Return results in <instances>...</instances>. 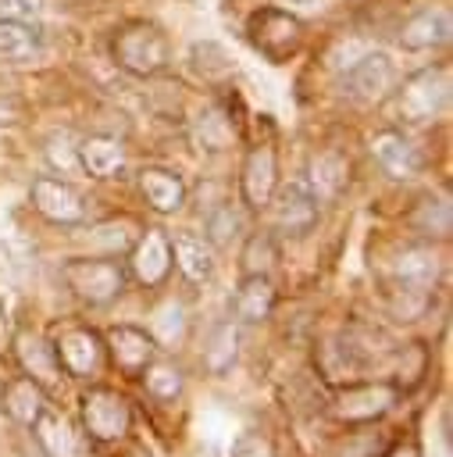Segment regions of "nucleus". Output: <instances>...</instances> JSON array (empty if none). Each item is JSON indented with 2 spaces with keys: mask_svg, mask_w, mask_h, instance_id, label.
<instances>
[{
  "mask_svg": "<svg viewBox=\"0 0 453 457\" xmlns=\"http://www.w3.org/2000/svg\"><path fill=\"white\" fill-rule=\"evenodd\" d=\"M128 271L146 289H157L171 275V236L164 228H146L128 246Z\"/></svg>",
  "mask_w": 453,
  "mask_h": 457,
  "instance_id": "obj_13",
  "label": "nucleus"
},
{
  "mask_svg": "<svg viewBox=\"0 0 453 457\" xmlns=\"http://www.w3.org/2000/svg\"><path fill=\"white\" fill-rule=\"evenodd\" d=\"M407 221L424 239H449V232H453V211H449L446 196H432V193L414 204V211L407 214Z\"/></svg>",
  "mask_w": 453,
  "mask_h": 457,
  "instance_id": "obj_27",
  "label": "nucleus"
},
{
  "mask_svg": "<svg viewBox=\"0 0 453 457\" xmlns=\"http://www.w3.org/2000/svg\"><path fill=\"white\" fill-rule=\"evenodd\" d=\"M396 396H399V389L392 382H353V386L335 393V400L328 403V414L350 428L375 425L396 403Z\"/></svg>",
  "mask_w": 453,
  "mask_h": 457,
  "instance_id": "obj_7",
  "label": "nucleus"
},
{
  "mask_svg": "<svg viewBox=\"0 0 453 457\" xmlns=\"http://www.w3.org/2000/svg\"><path fill=\"white\" fill-rule=\"evenodd\" d=\"M285 4H289L285 11H292V14H317V11H325L328 0H285Z\"/></svg>",
  "mask_w": 453,
  "mask_h": 457,
  "instance_id": "obj_37",
  "label": "nucleus"
},
{
  "mask_svg": "<svg viewBox=\"0 0 453 457\" xmlns=\"http://www.w3.org/2000/svg\"><path fill=\"white\" fill-rule=\"evenodd\" d=\"M50 346L57 353V364L68 378H96L107 368V346L103 336L86 321H64L50 328Z\"/></svg>",
  "mask_w": 453,
  "mask_h": 457,
  "instance_id": "obj_3",
  "label": "nucleus"
},
{
  "mask_svg": "<svg viewBox=\"0 0 453 457\" xmlns=\"http://www.w3.org/2000/svg\"><path fill=\"white\" fill-rule=\"evenodd\" d=\"M278 303V289L271 275H243V282L232 293V321L235 325H260L271 318Z\"/></svg>",
  "mask_w": 453,
  "mask_h": 457,
  "instance_id": "obj_18",
  "label": "nucleus"
},
{
  "mask_svg": "<svg viewBox=\"0 0 453 457\" xmlns=\"http://www.w3.org/2000/svg\"><path fill=\"white\" fill-rule=\"evenodd\" d=\"M246 236V214L239 204L232 200H221L207 211V221H203V239L214 246V250H228L232 243H243Z\"/></svg>",
  "mask_w": 453,
  "mask_h": 457,
  "instance_id": "obj_26",
  "label": "nucleus"
},
{
  "mask_svg": "<svg viewBox=\"0 0 453 457\" xmlns=\"http://www.w3.org/2000/svg\"><path fill=\"white\" fill-rule=\"evenodd\" d=\"M278 261V243L271 232H250L243 236V253H239V268L243 275H271Z\"/></svg>",
  "mask_w": 453,
  "mask_h": 457,
  "instance_id": "obj_30",
  "label": "nucleus"
},
{
  "mask_svg": "<svg viewBox=\"0 0 453 457\" xmlns=\"http://www.w3.org/2000/svg\"><path fill=\"white\" fill-rule=\"evenodd\" d=\"M75 161L96 182H114V179H125V171H128V150H125V143L118 136H107V132L86 136L75 146Z\"/></svg>",
  "mask_w": 453,
  "mask_h": 457,
  "instance_id": "obj_15",
  "label": "nucleus"
},
{
  "mask_svg": "<svg viewBox=\"0 0 453 457\" xmlns=\"http://www.w3.org/2000/svg\"><path fill=\"white\" fill-rule=\"evenodd\" d=\"M371 157H375V164H378L389 179H396V182L417 179L421 168H424L421 150H417L399 129H382V132H375V136H371Z\"/></svg>",
  "mask_w": 453,
  "mask_h": 457,
  "instance_id": "obj_16",
  "label": "nucleus"
},
{
  "mask_svg": "<svg viewBox=\"0 0 453 457\" xmlns=\"http://www.w3.org/2000/svg\"><path fill=\"white\" fill-rule=\"evenodd\" d=\"M378 443H371L367 432H346V439L328 453V457H378Z\"/></svg>",
  "mask_w": 453,
  "mask_h": 457,
  "instance_id": "obj_32",
  "label": "nucleus"
},
{
  "mask_svg": "<svg viewBox=\"0 0 453 457\" xmlns=\"http://www.w3.org/2000/svg\"><path fill=\"white\" fill-rule=\"evenodd\" d=\"M46 407H50V403H46V393H43L29 375H14V378H7L4 389H0V411H4V418H11V421L21 425V428H32V421H36Z\"/></svg>",
  "mask_w": 453,
  "mask_h": 457,
  "instance_id": "obj_22",
  "label": "nucleus"
},
{
  "mask_svg": "<svg viewBox=\"0 0 453 457\" xmlns=\"http://www.w3.org/2000/svg\"><path fill=\"white\" fill-rule=\"evenodd\" d=\"M424 368H428V361H424V350H421V346H410V350H403L399 371H407V382H399V389H410V386H417V382H421V375H424Z\"/></svg>",
  "mask_w": 453,
  "mask_h": 457,
  "instance_id": "obj_33",
  "label": "nucleus"
},
{
  "mask_svg": "<svg viewBox=\"0 0 453 457\" xmlns=\"http://www.w3.org/2000/svg\"><path fill=\"white\" fill-rule=\"evenodd\" d=\"M392 96H396V111L407 125H424V121L439 118V111L449 100V68L446 64L421 68L410 79L396 82Z\"/></svg>",
  "mask_w": 453,
  "mask_h": 457,
  "instance_id": "obj_5",
  "label": "nucleus"
},
{
  "mask_svg": "<svg viewBox=\"0 0 453 457\" xmlns=\"http://www.w3.org/2000/svg\"><path fill=\"white\" fill-rule=\"evenodd\" d=\"M268 207H271L275 232H278V236H289V239L307 236V232L317 225V218H321V204L307 193V186H303V182L278 186Z\"/></svg>",
  "mask_w": 453,
  "mask_h": 457,
  "instance_id": "obj_12",
  "label": "nucleus"
},
{
  "mask_svg": "<svg viewBox=\"0 0 453 457\" xmlns=\"http://www.w3.org/2000/svg\"><path fill=\"white\" fill-rule=\"evenodd\" d=\"M246 36L260 57H268L271 64H285L303 43V21L285 7H260L250 14Z\"/></svg>",
  "mask_w": 453,
  "mask_h": 457,
  "instance_id": "obj_6",
  "label": "nucleus"
},
{
  "mask_svg": "<svg viewBox=\"0 0 453 457\" xmlns=\"http://www.w3.org/2000/svg\"><path fill=\"white\" fill-rule=\"evenodd\" d=\"M136 182H139V193H143V200H146L150 211H157V214H175V211L185 207L189 189H185V182H182L178 171L161 168V164H146V168L136 175Z\"/></svg>",
  "mask_w": 453,
  "mask_h": 457,
  "instance_id": "obj_19",
  "label": "nucleus"
},
{
  "mask_svg": "<svg viewBox=\"0 0 453 457\" xmlns=\"http://www.w3.org/2000/svg\"><path fill=\"white\" fill-rule=\"evenodd\" d=\"M78 418L89 443L100 446L121 443L132 432V403L111 386H89L78 400Z\"/></svg>",
  "mask_w": 453,
  "mask_h": 457,
  "instance_id": "obj_4",
  "label": "nucleus"
},
{
  "mask_svg": "<svg viewBox=\"0 0 453 457\" xmlns=\"http://www.w3.org/2000/svg\"><path fill=\"white\" fill-rule=\"evenodd\" d=\"M449 32H453L449 11L446 7H424L399 25V46L403 50H439L449 43Z\"/></svg>",
  "mask_w": 453,
  "mask_h": 457,
  "instance_id": "obj_21",
  "label": "nucleus"
},
{
  "mask_svg": "<svg viewBox=\"0 0 453 457\" xmlns=\"http://www.w3.org/2000/svg\"><path fill=\"white\" fill-rule=\"evenodd\" d=\"M25 118V104L14 93H0V129H11Z\"/></svg>",
  "mask_w": 453,
  "mask_h": 457,
  "instance_id": "obj_36",
  "label": "nucleus"
},
{
  "mask_svg": "<svg viewBox=\"0 0 453 457\" xmlns=\"http://www.w3.org/2000/svg\"><path fill=\"white\" fill-rule=\"evenodd\" d=\"M11 350H14V361H18L21 375H29L46 396L50 393H61L64 371H61L57 353H54V346H50L46 336H39L32 328H18L14 339H11Z\"/></svg>",
  "mask_w": 453,
  "mask_h": 457,
  "instance_id": "obj_11",
  "label": "nucleus"
},
{
  "mask_svg": "<svg viewBox=\"0 0 453 457\" xmlns=\"http://www.w3.org/2000/svg\"><path fill=\"white\" fill-rule=\"evenodd\" d=\"M378 457H421V450H417V443H396V446L382 450Z\"/></svg>",
  "mask_w": 453,
  "mask_h": 457,
  "instance_id": "obj_38",
  "label": "nucleus"
},
{
  "mask_svg": "<svg viewBox=\"0 0 453 457\" xmlns=\"http://www.w3.org/2000/svg\"><path fill=\"white\" fill-rule=\"evenodd\" d=\"M235 357H239V325H235L232 318L210 325V332H207V339H203V350H200L203 371L214 375V378H221V375L232 371Z\"/></svg>",
  "mask_w": 453,
  "mask_h": 457,
  "instance_id": "obj_25",
  "label": "nucleus"
},
{
  "mask_svg": "<svg viewBox=\"0 0 453 457\" xmlns=\"http://www.w3.org/2000/svg\"><path fill=\"white\" fill-rule=\"evenodd\" d=\"M278 189V154L268 139L253 143L239 164V196L250 211H264Z\"/></svg>",
  "mask_w": 453,
  "mask_h": 457,
  "instance_id": "obj_10",
  "label": "nucleus"
},
{
  "mask_svg": "<svg viewBox=\"0 0 453 457\" xmlns=\"http://www.w3.org/2000/svg\"><path fill=\"white\" fill-rule=\"evenodd\" d=\"M392 278L396 286L403 289H421V293H432L435 282H439V257L432 246L424 243H410L399 250L396 264H392Z\"/></svg>",
  "mask_w": 453,
  "mask_h": 457,
  "instance_id": "obj_23",
  "label": "nucleus"
},
{
  "mask_svg": "<svg viewBox=\"0 0 453 457\" xmlns=\"http://www.w3.org/2000/svg\"><path fill=\"white\" fill-rule=\"evenodd\" d=\"M43 0H0V18H25L32 21L39 14Z\"/></svg>",
  "mask_w": 453,
  "mask_h": 457,
  "instance_id": "obj_34",
  "label": "nucleus"
},
{
  "mask_svg": "<svg viewBox=\"0 0 453 457\" xmlns=\"http://www.w3.org/2000/svg\"><path fill=\"white\" fill-rule=\"evenodd\" d=\"M111 57L118 61L121 71H128L136 79H153V75H161L168 68L171 43H168V36L153 21L132 18V21H125V25L114 29Z\"/></svg>",
  "mask_w": 453,
  "mask_h": 457,
  "instance_id": "obj_1",
  "label": "nucleus"
},
{
  "mask_svg": "<svg viewBox=\"0 0 453 457\" xmlns=\"http://www.w3.org/2000/svg\"><path fill=\"white\" fill-rule=\"evenodd\" d=\"M171 268H178V275L193 286L207 282L218 268V250L196 236V232H175L171 236Z\"/></svg>",
  "mask_w": 453,
  "mask_h": 457,
  "instance_id": "obj_20",
  "label": "nucleus"
},
{
  "mask_svg": "<svg viewBox=\"0 0 453 457\" xmlns=\"http://www.w3.org/2000/svg\"><path fill=\"white\" fill-rule=\"evenodd\" d=\"M32 436L46 457H75V436H71L68 421L61 414H54L50 407L32 421Z\"/></svg>",
  "mask_w": 453,
  "mask_h": 457,
  "instance_id": "obj_29",
  "label": "nucleus"
},
{
  "mask_svg": "<svg viewBox=\"0 0 453 457\" xmlns=\"http://www.w3.org/2000/svg\"><path fill=\"white\" fill-rule=\"evenodd\" d=\"M396 82H399L396 64L389 61V54L375 50V54L357 57V61L346 68V75H342V93H346L350 100L371 107V104L389 100L392 89H396Z\"/></svg>",
  "mask_w": 453,
  "mask_h": 457,
  "instance_id": "obj_8",
  "label": "nucleus"
},
{
  "mask_svg": "<svg viewBox=\"0 0 453 457\" xmlns=\"http://www.w3.org/2000/svg\"><path fill=\"white\" fill-rule=\"evenodd\" d=\"M29 200H32V211L39 218H46L50 225H82L89 207H86V196L68 182V179H57V175H39L32 179V189H29Z\"/></svg>",
  "mask_w": 453,
  "mask_h": 457,
  "instance_id": "obj_9",
  "label": "nucleus"
},
{
  "mask_svg": "<svg viewBox=\"0 0 453 457\" xmlns=\"http://www.w3.org/2000/svg\"><path fill=\"white\" fill-rule=\"evenodd\" d=\"M139 378H143L146 396L157 400V403H175V400L182 396V389H185L182 368H178L175 361H168V357H153V361L139 371Z\"/></svg>",
  "mask_w": 453,
  "mask_h": 457,
  "instance_id": "obj_28",
  "label": "nucleus"
},
{
  "mask_svg": "<svg viewBox=\"0 0 453 457\" xmlns=\"http://www.w3.org/2000/svg\"><path fill=\"white\" fill-rule=\"evenodd\" d=\"M61 275L64 286L89 307H111L128 289V268L114 257H71Z\"/></svg>",
  "mask_w": 453,
  "mask_h": 457,
  "instance_id": "obj_2",
  "label": "nucleus"
},
{
  "mask_svg": "<svg viewBox=\"0 0 453 457\" xmlns=\"http://www.w3.org/2000/svg\"><path fill=\"white\" fill-rule=\"evenodd\" d=\"M232 457H275V453H271V443H268V439H260L257 432H250V436H243V439L235 443Z\"/></svg>",
  "mask_w": 453,
  "mask_h": 457,
  "instance_id": "obj_35",
  "label": "nucleus"
},
{
  "mask_svg": "<svg viewBox=\"0 0 453 457\" xmlns=\"http://www.w3.org/2000/svg\"><path fill=\"white\" fill-rule=\"evenodd\" d=\"M307 193L317 204H335L346 186H350V161L339 150H321L307 161V175H303Z\"/></svg>",
  "mask_w": 453,
  "mask_h": 457,
  "instance_id": "obj_17",
  "label": "nucleus"
},
{
  "mask_svg": "<svg viewBox=\"0 0 453 457\" xmlns=\"http://www.w3.org/2000/svg\"><path fill=\"white\" fill-rule=\"evenodd\" d=\"M125 457H153V453H150L146 446H128V453H125Z\"/></svg>",
  "mask_w": 453,
  "mask_h": 457,
  "instance_id": "obj_39",
  "label": "nucleus"
},
{
  "mask_svg": "<svg viewBox=\"0 0 453 457\" xmlns=\"http://www.w3.org/2000/svg\"><path fill=\"white\" fill-rule=\"evenodd\" d=\"M107 364H114L121 375L139 378V371L157 357V339L139 325H111L103 332Z\"/></svg>",
  "mask_w": 453,
  "mask_h": 457,
  "instance_id": "obj_14",
  "label": "nucleus"
},
{
  "mask_svg": "<svg viewBox=\"0 0 453 457\" xmlns=\"http://www.w3.org/2000/svg\"><path fill=\"white\" fill-rule=\"evenodd\" d=\"M43 50V29L25 18H0V64H25Z\"/></svg>",
  "mask_w": 453,
  "mask_h": 457,
  "instance_id": "obj_24",
  "label": "nucleus"
},
{
  "mask_svg": "<svg viewBox=\"0 0 453 457\" xmlns=\"http://www.w3.org/2000/svg\"><path fill=\"white\" fill-rule=\"evenodd\" d=\"M235 139V125L221 107H207L196 118V143L200 150H228Z\"/></svg>",
  "mask_w": 453,
  "mask_h": 457,
  "instance_id": "obj_31",
  "label": "nucleus"
}]
</instances>
